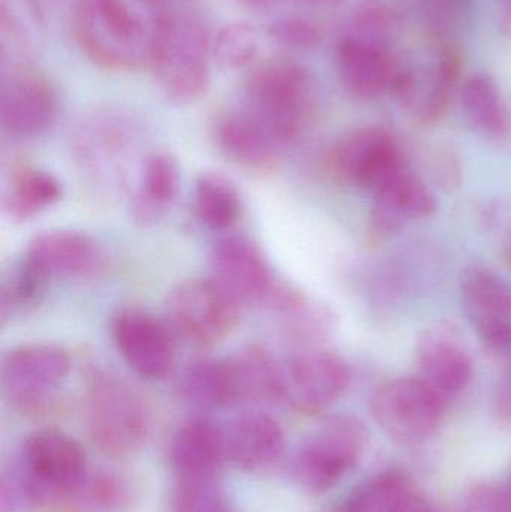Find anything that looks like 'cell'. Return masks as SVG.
I'll use <instances>...</instances> for the list:
<instances>
[{
    "instance_id": "74e56055",
    "label": "cell",
    "mask_w": 511,
    "mask_h": 512,
    "mask_svg": "<svg viewBox=\"0 0 511 512\" xmlns=\"http://www.w3.org/2000/svg\"><path fill=\"white\" fill-rule=\"evenodd\" d=\"M494 411L501 421L511 424V366L504 373L495 390Z\"/></svg>"
},
{
    "instance_id": "d590c367",
    "label": "cell",
    "mask_w": 511,
    "mask_h": 512,
    "mask_svg": "<svg viewBox=\"0 0 511 512\" xmlns=\"http://www.w3.org/2000/svg\"><path fill=\"white\" fill-rule=\"evenodd\" d=\"M269 33L278 44L296 50L317 47L323 38L320 24L305 17L281 18L272 24Z\"/></svg>"
},
{
    "instance_id": "484cf974",
    "label": "cell",
    "mask_w": 511,
    "mask_h": 512,
    "mask_svg": "<svg viewBox=\"0 0 511 512\" xmlns=\"http://www.w3.org/2000/svg\"><path fill=\"white\" fill-rule=\"evenodd\" d=\"M138 502L140 489L129 475L90 468L80 486L48 512H132Z\"/></svg>"
},
{
    "instance_id": "7bdbcfd3",
    "label": "cell",
    "mask_w": 511,
    "mask_h": 512,
    "mask_svg": "<svg viewBox=\"0 0 511 512\" xmlns=\"http://www.w3.org/2000/svg\"><path fill=\"white\" fill-rule=\"evenodd\" d=\"M506 492H507V495H509V498H510V501H511V471H510L509 484H507Z\"/></svg>"
},
{
    "instance_id": "d6986e66",
    "label": "cell",
    "mask_w": 511,
    "mask_h": 512,
    "mask_svg": "<svg viewBox=\"0 0 511 512\" xmlns=\"http://www.w3.org/2000/svg\"><path fill=\"white\" fill-rule=\"evenodd\" d=\"M372 195L371 230L378 239L393 236L437 210L434 192L408 165L381 183Z\"/></svg>"
},
{
    "instance_id": "ee69618b",
    "label": "cell",
    "mask_w": 511,
    "mask_h": 512,
    "mask_svg": "<svg viewBox=\"0 0 511 512\" xmlns=\"http://www.w3.org/2000/svg\"><path fill=\"white\" fill-rule=\"evenodd\" d=\"M228 512H231V511H228Z\"/></svg>"
},
{
    "instance_id": "52a82bcc",
    "label": "cell",
    "mask_w": 511,
    "mask_h": 512,
    "mask_svg": "<svg viewBox=\"0 0 511 512\" xmlns=\"http://www.w3.org/2000/svg\"><path fill=\"white\" fill-rule=\"evenodd\" d=\"M240 306L215 280L177 283L167 298V322L177 339L195 348H209L230 336Z\"/></svg>"
},
{
    "instance_id": "d4e9b609",
    "label": "cell",
    "mask_w": 511,
    "mask_h": 512,
    "mask_svg": "<svg viewBox=\"0 0 511 512\" xmlns=\"http://www.w3.org/2000/svg\"><path fill=\"white\" fill-rule=\"evenodd\" d=\"M180 191V170L176 159L159 152L147 156L138 174L131 201V215L140 227H152L165 218Z\"/></svg>"
},
{
    "instance_id": "7402d4cb",
    "label": "cell",
    "mask_w": 511,
    "mask_h": 512,
    "mask_svg": "<svg viewBox=\"0 0 511 512\" xmlns=\"http://www.w3.org/2000/svg\"><path fill=\"white\" fill-rule=\"evenodd\" d=\"M225 439L228 460L248 474H267L284 459V430L263 412L240 415L225 429Z\"/></svg>"
},
{
    "instance_id": "7c38bea8",
    "label": "cell",
    "mask_w": 511,
    "mask_h": 512,
    "mask_svg": "<svg viewBox=\"0 0 511 512\" xmlns=\"http://www.w3.org/2000/svg\"><path fill=\"white\" fill-rule=\"evenodd\" d=\"M57 92L47 75L30 63L2 65L0 123L12 137H35L53 123Z\"/></svg>"
},
{
    "instance_id": "7a4b0ae2",
    "label": "cell",
    "mask_w": 511,
    "mask_h": 512,
    "mask_svg": "<svg viewBox=\"0 0 511 512\" xmlns=\"http://www.w3.org/2000/svg\"><path fill=\"white\" fill-rule=\"evenodd\" d=\"M240 108L282 147L294 143L308 131L317 114L314 75L296 60H267L246 80Z\"/></svg>"
},
{
    "instance_id": "f1b7e54d",
    "label": "cell",
    "mask_w": 511,
    "mask_h": 512,
    "mask_svg": "<svg viewBox=\"0 0 511 512\" xmlns=\"http://www.w3.org/2000/svg\"><path fill=\"white\" fill-rule=\"evenodd\" d=\"M177 394L183 403L198 411L233 408L225 358L192 361L177 381Z\"/></svg>"
},
{
    "instance_id": "8d00e7d4",
    "label": "cell",
    "mask_w": 511,
    "mask_h": 512,
    "mask_svg": "<svg viewBox=\"0 0 511 512\" xmlns=\"http://www.w3.org/2000/svg\"><path fill=\"white\" fill-rule=\"evenodd\" d=\"M432 174L443 188H455L461 183L459 156L450 147H441L432 156Z\"/></svg>"
},
{
    "instance_id": "e0dca14e",
    "label": "cell",
    "mask_w": 511,
    "mask_h": 512,
    "mask_svg": "<svg viewBox=\"0 0 511 512\" xmlns=\"http://www.w3.org/2000/svg\"><path fill=\"white\" fill-rule=\"evenodd\" d=\"M416 351L417 378L446 405L467 390L473 379V360L455 325L440 322L425 328Z\"/></svg>"
},
{
    "instance_id": "4fadbf2b",
    "label": "cell",
    "mask_w": 511,
    "mask_h": 512,
    "mask_svg": "<svg viewBox=\"0 0 511 512\" xmlns=\"http://www.w3.org/2000/svg\"><path fill=\"white\" fill-rule=\"evenodd\" d=\"M113 339L123 361L141 378L158 381L174 369L179 339L167 321L147 310H120L113 319Z\"/></svg>"
},
{
    "instance_id": "cb8c5ba5",
    "label": "cell",
    "mask_w": 511,
    "mask_h": 512,
    "mask_svg": "<svg viewBox=\"0 0 511 512\" xmlns=\"http://www.w3.org/2000/svg\"><path fill=\"white\" fill-rule=\"evenodd\" d=\"M336 512H437L401 469H387L354 489Z\"/></svg>"
},
{
    "instance_id": "9a60e30c",
    "label": "cell",
    "mask_w": 511,
    "mask_h": 512,
    "mask_svg": "<svg viewBox=\"0 0 511 512\" xmlns=\"http://www.w3.org/2000/svg\"><path fill=\"white\" fill-rule=\"evenodd\" d=\"M465 315L480 342L495 355L511 351V288L485 265H470L461 276Z\"/></svg>"
},
{
    "instance_id": "6da1fadb",
    "label": "cell",
    "mask_w": 511,
    "mask_h": 512,
    "mask_svg": "<svg viewBox=\"0 0 511 512\" xmlns=\"http://www.w3.org/2000/svg\"><path fill=\"white\" fill-rule=\"evenodd\" d=\"M168 17L164 0H77L72 30L90 60L131 72L152 68Z\"/></svg>"
},
{
    "instance_id": "277c9868",
    "label": "cell",
    "mask_w": 511,
    "mask_h": 512,
    "mask_svg": "<svg viewBox=\"0 0 511 512\" xmlns=\"http://www.w3.org/2000/svg\"><path fill=\"white\" fill-rule=\"evenodd\" d=\"M212 41L209 27L198 15L170 12L150 69L174 104H195L206 95L212 81Z\"/></svg>"
},
{
    "instance_id": "ab89813d",
    "label": "cell",
    "mask_w": 511,
    "mask_h": 512,
    "mask_svg": "<svg viewBox=\"0 0 511 512\" xmlns=\"http://www.w3.org/2000/svg\"><path fill=\"white\" fill-rule=\"evenodd\" d=\"M239 2L252 11H269L278 3V0H239Z\"/></svg>"
},
{
    "instance_id": "836d02e7",
    "label": "cell",
    "mask_w": 511,
    "mask_h": 512,
    "mask_svg": "<svg viewBox=\"0 0 511 512\" xmlns=\"http://www.w3.org/2000/svg\"><path fill=\"white\" fill-rule=\"evenodd\" d=\"M47 280L42 279L23 258L12 268L2 286L3 316L17 315L33 309L41 301L47 288Z\"/></svg>"
},
{
    "instance_id": "e575fe53",
    "label": "cell",
    "mask_w": 511,
    "mask_h": 512,
    "mask_svg": "<svg viewBox=\"0 0 511 512\" xmlns=\"http://www.w3.org/2000/svg\"><path fill=\"white\" fill-rule=\"evenodd\" d=\"M227 495L221 478L174 481L171 512H228Z\"/></svg>"
},
{
    "instance_id": "30bf717a",
    "label": "cell",
    "mask_w": 511,
    "mask_h": 512,
    "mask_svg": "<svg viewBox=\"0 0 511 512\" xmlns=\"http://www.w3.org/2000/svg\"><path fill=\"white\" fill-rule=\"evenodd\" d=\"M329 165L339 182L374 192L408 164L392 132L381 126H360L336 141Z\"/></svg>"
},
{
    "instance_id": "f35d334b",
    "label": "cell",
    "mask_w": 511,
    "mask_h": 512,
    "mask_svg": "<svg viewBox=\"0 0 511 512\" xmlns=\"http://www.w3.org/2000/svg\"><path fill=\"white\" fill-rule=\"evenodd\" d=\"M498 29L511 42V0H497Z\"/></svg>"
},
{
    "instance_id": "d6a6232c",
    "label": "cell",
    "mask_w": 511,
    "mask_h": 512,
    "mask_svg": "<svg viewBox=\"0 0 511 512\" xmlns=\"http://www.w3.org/2000/svg\"><path fill=\"white\" fill-rule=\"evenodd\" d=\"M213 62L225 71H242L254 65L260 53V36L248 23H230L213 35Z\"/></svg>"
},
{
    "instance_id": "8992f818",
    "label": "cell",
    "mask_w": 511,
    "mask_h": 512,
    "mask_svg": "<svg viewBox=\"0 0 511 512\" xmlns=\"http://www.w3.org/2000/svg\"><path fill=\"white\" fill-rule=\"evenodd\" d=\"M431 42V41H429ZM429 54L413 62L399 59L392 96L408 117L420 125H434L446 114L461 86V47L431 42Z\"/></svg>"
},
{
    "instance_id": "60d3db41",
    "label": "cell",
    "mask_w": 511,
    "mask_h": 512,
    "mask_svg": "<svg viewBox=\"0 0 511 512\" xmlns=\"http://www.w3.org/2000/svg\"><path fill=\"white\" fill-rule=\"evenodd\" d=\"M299 2L312 6H327L330 5V3L335 2V0H299Z\"/></svg>"
},
{
    "instance_id": "603a6c76",
    "label": "cell",
    "mask_w": 511,
    "mask_h": 512,
    "mask_svg": "<svg viewBox=\"0 0 511 512\" xmlns=\"http://www.w3.org/2000/svg\"><path fill=\"white\" fill-rule=\"evenodd\" d=\"M225 361L233 406H264L284 400L282 366L263 346H243Z\"/></svg>"
},
{
    "instance_id": "ffe728a7",
    "label": "cell",
    "mask_w": 511,
    "mask_h": 512,
    "mask_svg": "<svg viewBox=\"0 0 511 512\" xmlns=\"http://www.w3.org/2000/svg\"><path fill=\"white\" fill-rule=\"evenodd\" d=\"M24 261L42 279H83L102 267V252L92 237L77 231L56 230L39 234L26 249Z\"/></svg>"
},
{
    "instance_id": "9c48e42d",
    "label": "cell",
    "mask_w": 511,
    "mask_h": 512,
    "mask_svg": "<svg viewBox=\"0 0 511 512\" xmlns=\"http://www.w3.org/2000/svg\"><path fill=\"white\" fill-rule=\"evenodd\" d=\"M71 360L62 348L29 343L11 349L2 361L5 396L27 414L44 411L68 379Z\"/></svg>"
},
{
    "instance_id": "f546056e",
    "label": "cell",
    "mask_w": 511,
    "mask_h": 512,
    "mask_svg": "<svg viewBox=\"0 0 511 512\" xmlns=\"http://www.w3.org/2000/svg\"><path fill=\"white\" fill-rule=\"evenodd\" d=\"M195 216L212 231L231 230L242 216V198L236 186L218 173H204L195 183Z\"/></svg>"
},
{
    "instance_id": "b9f144b4",
    "label": "cell",
    "mask_w": 511,
    "mask_h": 512,
    "mask_svg": "<svg viewBox=\"0 0 511 512\" xmlns=\"http://www.w3.org/2000/svg\"><path fill=\"white\" fill-rule=\"evenodd\" d=\"M506 261H507V264H509V267L511 268V234H510L509 240H507V245H506Z\"/></svg>"
},
{
    "instance_id": "44dd1931",
    "label": "cell",
    "mask_w": 511,
    "mask_h": 512,
    "mask_svg": "<svg viewBox=\"0 0 511 512\" xmlns=\"http://www.w3.org/2000/svg\"><path fill=\"white\" fill-rule=\"evenodd\" d=\"M216 146L222 155L249 173H273L281 162L276 143L243 108L219 114L213 125Z\"/></svg>"
},
{
    "instance_id": "8fae6325",
    "label": "cell",
    "mask_w": 511,
    "mask_h": 512,
    "mask_svg": "<svg viewBox=\"0 0 511 512\" xmlns=\"http://www.w3.org/2000/svg\"><path fill=\"white\" fill-rule=\"evenodd\" d=\"M284 400L302 415H320L338 402L351 381L341 355L324 348L297 349L282 366Z\"/></svg>"
},
{
    "instance_id": "5bb4252c",
    "label": "cell",
    "mask_w": 511,
    "mask_h": 512,
    "mask_svg": "<svg viewBox=\"0 0 511 512\" xmlns=\"http://www.w3.org/2000/svg\"><path fill=\"white\" fill-rule=\"evenodd\" d=\"M395 45L345 26L335 50L339 81L351 96L363 101L392 95L398 74Z\"/></svg>"
},
{
    "instance_id": "ac0fdd59",
    "label": "cell",
    "mask_w": 511,
    "mask_h": 512,
    "mask_svg": "<svg viewBox=\"0 0 511 512\" xmlns=\"http://www.w3.org/2000/svg\"><path fill=\"white\" fill-rule=\"evenodd\" d=\"M167 460L174 481L221 478L228 460L225 429L203 417L186 421L171 438Z\"/></svg>"
},
{
    "instance_id": "83f0119b",
    "label": "cell",
    "mask_w": 511,
    "mask_h": 512,
    "mask_svg": "<svg viewBox=\"0 0 511 512\" xmlns=\"http://www.w3.org/2000/svg\"><path fill=\"white\" fill-rule=\"evenodd\" d=\"M462 116L473 131L486 138H503L509 132L510 117L497 81L476 72L462 80L458 90Z\"/></svg>"
},
{
    "instance_id": "2e32d148",
    "label": "cell",
    "mask_w": 511,
    "mask_h": 512,
    "mask_svg": "<svg viewBox=\"0 0 511 512\" xmlns=\"http://www.w3.org/2000/svg\"><path fill=\"white\" fill-rule=\"evenodd\" d=\"M210 279L240 306L266 304L278 280L263 251L248 237H224L210 252Z\"/></svg>"
},
{
    "instance_id": "1f68e13d",
    "label": "cell",
    "mask_w": 511,
    "mask_h": 512,
    "mask_svg": "<svg viewBox=\"0 0 511 512\" xmlns=\"http://www.w3.org/2000/svg\"><path fill=\"white\" fill-rule=\"evenodd\" d=\"M429 41L459 45L473 15V0H416Z\"/></svg>"
},
{
    "instance_id": "4dcf8cb0",
    "label": "cell",
    "mask_w": 511,
    "mask_h": 512,
    "mask_svg": "<svg viewBox=\"0 0 511 512\" xmlns=\"http://www.w3.org/2000/svg\"><path fill=\"white\" fill-rule=\"evenodd\" d=\"M62 198L59 180L38 168H23L12 177L6 194V210L17 221H27L54 206Z\"/></svg>"
},
{
    "instance_id": "3957f363",
    "label": "cell",
    "mask_w": 511,
    "mask_h": 512,
    "mask_svg": "<svg viewBox=\"0 0 511 512\" xmlns=\"http://www.w3.org/2000/svg\"><path fill=\"white\" fill-rule=\"evenodd\" d=\"M84 427L96 448L111 459L140 453L152 435V409L129 382L113 375L93 376L83 399Z\"/></svg>"
},
{
    "instance_id": "ba28073f",
    "label": "cell",
    "mask_w": 511,
    "mask_h": 512,
    "mask_svg": "<svg viewBox=\"0 0 511 512\" xmlns=\"http://www.w3.org/2000/svg\"><path fill=\"white\" fill-rule=\"evenodd\" d=\"M446 403L419 378H396L372 394L371 414L384 435L404 447H419L434 438Z\"/></svg>"
},
{
    "instance_id": "4316f807",
    "label": "cell",
    "mask_w": 511,
    "mask_h": 512,
    "mask_svg": "<svg viewBox=\"0 0 511 512\" xmlns=\"http://www.w3.org/2000/svg\"><path fill=\"white\" fill-rule=\"evenodd\" d=\"M44 23L39 0H0L2 65L35 59L44 45Z\"/></svg>"
},
{
    "instance_id": "5b68a950",
    "label": "cell",
    "mask_w": 511,
    "mask_h": 512,
    "mask_svg": "<svg viewBox=\"0 0 511 512\" xmlns=\"http://www.w3.org/2000/svg\"><path fill=\"white\" fill-rule=\"evenodd\" d=\"M365 424L353 415L323 418L294 454L291 474L306 495L318 496L338 486L362 459L368 445Z\"/></svg>"
}]
</instances>
